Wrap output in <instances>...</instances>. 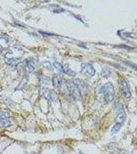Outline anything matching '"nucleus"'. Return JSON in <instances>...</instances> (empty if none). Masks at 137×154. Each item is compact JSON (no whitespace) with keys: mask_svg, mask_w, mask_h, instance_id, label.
I'll use <instances>...</instances> for the list:
<instances>
[{"mask_svg":"<svg viewBox=\"0 0 137 154\" xmlns=\"http://www.w3.org/2000/svg\"><path fill=\"white\" fill-rule=\"evenodd\" d=\"M115 89L111 82L106 83L100 88L97 94V99L101 102H111L114 99Z\"/></svg>","mask_w":137,"mask_h":154,"instance_id":"f257e3e1","label":"nucleus"},{"mask_svg":"<svg viewBox=\"0 0 137 154\" xmlns=\"http://www.w3.org/2000/svg\"><path fill=\"white\" fill-rule=\"evenodd\" d=\"M65 90L67 94L75 100H77L81 97V90L79 84L75 81L69 80L65 84Z\"/></svg>","mask_w":137,"mask_h":154,"instance_id":"f03ea898","label":"nucleus"},{"mask_svg":"<svg viewBox=\"0 0 137 154\" xmlns=\"http://www.w3.org/2000/svg\"><path fill=\"white\" fill-rule=\"evenodd\" d=\"M81 66V73L88 78H91L95 74V70L92 64L89 63H82Z\"/></svg>","mask_w":137,"mask_h":154,"instance_id":"7ed1b4c3","label":"nucleus"},{"mask_svg":"<svg viewBox=\"0 0 137 154\" xmlns=\"http://www.w3.org/2000/svg\"><path fill=\"white\" fill-rule=\"evenodd\" d=\"M37 61L34 58H29L25 59L23 62V67L25 70L31 73L36 68L37 66Z\"/></svg>","mask_w":137,"mask_h":154,"instance_id":"20e7f679","label":"nucleus"},{"mask_svg":"<svg viewBox=\"0 0 137 154\" xmlns=\"http://www.w3.org/2000/svg\"><path fill=\"white\" fill-rule=\"evenodd\" d=\"M41 93L42 96L49 101L53 102L56 100L57 97L56 95L51 89L44 88L41 90Z\"/></svg>","mask_w":137,"mask_h":154,"instance_id":"39448f33","label":"nucleus"},{"mask_svg":"<svg viewBox=\"0 0 137 154\" xmlns=\"http://www.w3.org/2000/svg\"><path fill=\"white\" fill-rule=\"evenodd\" d=\"M122 90L123 93L124 95L126 98H130L131 96V92H130L129 87L128 86L127 83L126 82V81H123L122 82Z\"/></svg>","mask_w":137,"mask_h":154,"instance_id":"423d86ee","label":"nucleus"},{"mask_svg":"<svg viewBox=\"0 0 137 154\" xmlns=\"http://www.w3.org/2000/svg\"><path fill=\"white\" fill-rule=\"evenodd\" d=\"M5 62L7 65L15 66L18 65L20 63L21 60L18 58H9L5 59Z\"/></svg>","mask_w":137,"mask_h":154,"instance_id":"0eeeda50","label":"nucleus"},{"mask_svg":"<svg viewBox=\"0 0 137 154\" xmlns=\"http://www.w3.org/2000/svg\"><path fill=\"white\" fill-rule=\"evenodd\" d=\"M126 114L124 112H122L117 115L115 119L116 123H120L122 124L125 122L126 119Z\"/></svg>","mask_w":137,"mask_h":154,"instance_id":"6e6552de","label":"nucleus"},{"mask_svg":"<svg viewBox=\"0 0 137 154\" xmlns=\"http://www.w3.org/2000/svg\"><path fill=\"white\" fill-rule=\"evenodd\" d=\"M61 78L59 75L56 74L53 78V85L54 87H58L61 86Z\"/></svg>","mask_w":137,"mask_h":154,"instance_id":"1a4fd4ad","label":"nucleus"},{"mask_svg":"<svg viewBox=\"0 0 137 154\" xmlns=\"http://www.w3.org/2000/svg\"><path fill=\"white\" fill-rule=\"evenodd\" d=\"M28 81H29L28 77L26 75H25L21 81V82L19 83V84L16 88V90H22L23 89L26 85L27 84Z\"/></svg>","mask_w":137,"mask_h":154,"instance_id":"9d476101","label":"nucleus"},{"mask_svg":"<svg viewBox=\"0 0 137 154\" xmlns=\"http://www.w3.org/2000/svg\"><path fill=\"white\" fill-rule=\"evenodd\" d=\"M63 72L67 74V75L70 76H75V73L72 70V69L70 68V67H69V66L67 65H65L63 67Z\"/></svg>","mask_w":137,"mask_h":154,"instance_id":"9b49d317","label":"nucleus"},{"mask_svg":"<svg viewBox=\"0 0 137 154\" xmlns=\"http://www.w3.org/2000/svg\"><path fill=\"white\" fill-rule=\"evenodd\" d=\"M11 125V123L9 120H0V127H8Z\"/></svg>","mask_w":137,"mask_h":154,"instance_id":"f8f14e48","label":"nucleus"},{"mask_svg":"<svg viewBox=\"0 0 137 154\" xmlns=\"http://www.w3.org/2000/svg\"><path fill=\"white\" fill-rule=\"evenodd\" d=\"M122 127L121 124L120 123H116L112 128L111 130V132L113 133V134H116L120 130H121Z\"/></svg>","mask_w":137,"mask_h":154,"instance_id":"ddd939ff","label":"nucleus"},{"mask_svg":"<svg viewBox=\"0 0 137 154\" xmlns=\"http://www.w3.org/2000/svg\"><path fill=\"white\" fill-rule=\"evenodd\" d=\"M9 118V114L6 111L0 110V120H6Z\"/></svg>","mask_w":137,"mask_h":154,"instance_id":"4468645a","label":"nucleus"},{"mask_svg":"<svg viewBox=\"0 0 137 154\" xmlns=\"http://www.w3.org/2000/svg\"><path fill=\"white\" fill-rule=\"evenodd\" d=\"M53 65H54V67H55L57 70H58L59 72L61 73L63 72V66L60 63L58 62H54L53 63Z\"/></svg>","mask_w":137,"mask_h":154,"instance_id":"2eb2a0df","label":"nucleus"},{"mask_svg":"<svg viewBox=\"0 0 137 154\" xmlns=\"http://www.w3.org/2000/svg\"><path fill=\"white\" fill-rule=\"evenodd\" d=\"M58 6H51L50 7V9L52 10L53 12H55V13H60V12H61L63 11V9L59 7H57Z\"/></svg>","mask_w":137,"mask_h":154,"instance_id":"dca6fc26","label":"nucleus"},{"mask_svg":"<svg viewBox=\"0 0 137 154\" xmlns=\"http://www.w3.org/2000/svg\"><path fill=\"white\" fill-rule=\"evenodd\" d=\"M110 154H126V152H125L124 151H122L121 152H118L117 153H110Z\"/></svg>","mask_w":137,"mask_h":154,"instance_id":"f3484780","label":"nucleus"},{"mask_svg":"<svg viewBox=\"0 0 137 154\" xmlns=\"http://www.w3.org/2000/svg\"><path fill=\"white\" fill-rule=\"evenodd\" d=\"M31 154H37L36 153H35V152H32L31 153Z\"/></svg>","mask_w":137,"mask_h":154,"instance_id":"a211bd4d","label":"nucleus"},{"mask_svg":"<svg viewBox=\"0 0 137 154\" xmlns=\"http://www.w3.org/2000/svg\"><path fill=\"white\" fill-rule=\"evenodd\" d=\"M79 154H84V153H81H81H79Z\"/></svg>","mask_w":137,"mask_h":154,"instance_id":"6ab92c4d","label":"nucleus"}]
</instances>
